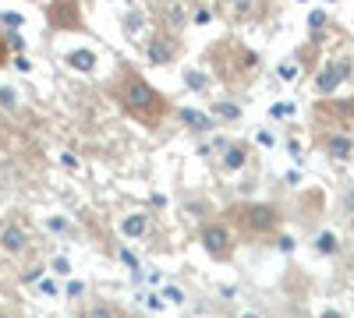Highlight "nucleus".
Masks as SVG:
<instances>
[{"label": "nucleus", "instance_id": "b1692460", "mask_svg": "<svg viewBox=\"0 0 354 318\" xmlns=\"http://www.w3.org/2000/svg\"><path fill=\"white\" fill-rule=\"evenodd\" d=\"M61 163H64V166H71V170H75V166H78V159H75V156H71V152H64V156H61Z\"/></svg>", "mask_w": 354, "mask_h": 318}, {"label": "nucleus", "instance_id": "a211bd4d", "mask_svg": "<svg viewBox=\"0 0 354 318\" xmlns=\"http://www.w3.org/2000/svg\"><path fill=\"white\" fill-rule=\"evenodd\" d=\"M280 78H283V81H294V78H298V74H294V64H283V68H280Z\"/></svg>", "mask_w": 354, "mask_h": 318}, {"label": "nucleus", "instance_id": "a878e982", "mask_svg": "<svg viewBox=\"0 0 354 318\" xmlns=\"http://www.w3.org/2000/svg\"><path fill=\"white\" fill-rule=\"evenodd\" d=\"M344 201H347V209H351V212H354V188H351V191H347V198H344Z\"/></svg>", "mask_w": 354, "mask_h": 318}, {"label": "nucleus", "instance_id": "ddd939ff", "mask_svg": "<svg viewBox=\"0 0 354 318\" xmlns=\"http://www.w3.org/2000/svg\"><path fill=\"white\" fill-rule=\"evenodd\" d=\"M181 121L185 124H192L195 131H209L213 124H209V117H202V113H195V110H181Z\"/></svg>", "mask_w": 354, "mask_h": 318}, {"label": "nucleus", "instance_id": "4be33fe9", "mask_svg": "<svg viewBox=\"0 0 354 318\" xmlns=\"http://www.w3.org/2000/svg\"><path fill=\"white\" fill-rule=\"evenodd\" d=\"M121 258H124V262H128V266H131V269H138V258H135V255H131V251H121Z\"/></svg>", "mask_w": 354, "mask_h": 318}, {"label": "nucleus", "instance_id": "9d476101", "mask_svg": "<svg viewBox=\"0 0 354 318\" xmlns=\"http://www.w3.org/2000/svg\"><path fill=\"white\" fill-rule=\"evenodd\" d=\"M121 234H124V237H145V234H149V216H145V212L124 216V219H121Z\"/></svg>", "mask_w": 354, "mask_h": 318}, {"label": "nucleus", "instance_id": "0eeeda50", "mask_svg": "<svg viewBox=\"0 0 354 318\" xmlns=\"http://www.w3.org/2000/svg\"><path fill=\"white\" fill-rule=\"evenodd\" d=\"M347 71H351V64L347 61H337V64H326V68H322L319 71V78H315V89L322 92V96H330L333 89H337V85L347 78Z\"/></svg>", "mask_w": 354, "mask_h": 318}, {"label": "nucleus", "instance_id": "2eb2a0df", "mask_svg": "<svg viewBox=\"0 0 354 318\" xmlns=\"http://www.w3.org/2000/svg\"><path fill=\"white\" fill-rule=\"evenodd\" d=\"M68 64H71V68H82V71H93V68H96V57H93V53H71Z\"/></svg>", "mask_w": 354, "mask_h": 318}, {"label": "nucleus", "instance_id": "412c9836", "mask_svg": "<svg viewBox=\"0 0 354 318\" xmlns=\"http://www.w3.org/2000/svg\"><path fill=\"white\" fill-rule=\"evenodd\" d=\"M0 99H4V106H15L18 103V96H11L8 89H0Z\"/></svg>", "mask_w": 354, "mask_h": 318}, {"label": "nucleus", "instance_id": "f3484780", "mask_svg": "<svg viewBox=\"0 0 354 318\" xmlns=\"http://www.w3.org/2000/svg\"><path fill=\"white\" fill-rule=\"evenodd\" d=\"M88 318H113V311H110L106 304H96L93 311H88Z\"/></svg>", "mask_w": 354, "mask_h": 318}, {"label": "nucleus", "instance_id": "f8f14e48", "mask_svg": "<svg viewBox=\"0 0 354 318\" xmlns=\"http://www.w3.org/2000/svg\"><path fill=\"white\" fill-rule=\"evenodd\" d=\"M248 163V149L245 146H230L227 156H223V170H241Z\"/></svg>", "mask_w": 354, "mask_h": 318}, {"label": "nucleus", "instance_id": "f03ea898", "mask_svg": "<svg viewBox=\"0 0 354 318\" xmlns=\"http://www.w3.org/2000/svg\"><path fill=\"white\" fill-rule=\"evenodd\" d=\"M227 53H230V61H223L220 53L209 50V61H213V68H216V78L227 81V85H238V74H245V78L252 81V74L241 71V61H259V57H255L252 50H245L241 43H227Z\"/></svg>", "mask_w": 354, "mask_h": 318}, {"label": "nucleus", "instance_id": "f257e3e1", "mask_svg": "<svg viewBox=\"0 0 354 318\" xmlns=\"http://www.w3.org/2000/svg\"><path fill=\"white\" fill-rule=\"evenodd\" d=\"M110 96H113L117 106L128 113V117H135V121L145 124V128L163 124V117L170 113L167 96L156 92L135 68H121V71H117V78L110 81Z\"/></svg>", "mask_w": 354, "mask_h": 318}, {"label": "nucleus", "instance_id": "20e7f679", "mask_svg": "<svg viewBox=\"0 0 354 318\" xmlns=\"http://www.w3.org/2000/svg\"><path fill=\"white\" fill-rule=\"evenodd\" d=\"M202 248L213 262H227V258L234 255V234L223 223H205L202 226Z\"/></svg>", "mask_w": 354, "mask_h": 318}, {"label": "nucleus", "instance_id": "4468645a", "mask_svg": "<svg viewBox=\"0 0 354 318\" xmlns=\"http://www.w3.org/2000/svg\"><path fill=\"white\" fill-rule=\"evenodd\" d=\"M315 251H319V255H337L340 244H337L333 234H319V237H315Z\"/></svg>", "mask_w": 354, "mask_h": 318}, {"label": "nucleus", "instance_id": "39448f33", "mask_svg": "<svg viewBox=\"0 0 354 318\" xmlns=\"http://www.w3.org/2000/svg\"><path fill=\"white\" fill-rule=\"evenodd\" d=\"M46 18L53 28H61V32H82V8L78 0H50L46 4Z\"/></svg>", "mask_w": 354, "mask_h": 318}, {"label": "nucleus", "instance_id": "7ed1b4c3", "mask_svg": "<svg viewBox=\"0 0 354 318\" xmlns=\"http://www.w3.org/2000/svg\"><path fill=\"white\" fill-rule=\"evenodd\" d=\"M234 216H238L241 226L248 230V234H255V237H270L273 230H277V223H280L277 209H273V206H266V201H252V206L238 209Z\"/></svg>", "mask_w": 354, "mask_h": 318}, {"label": "nucleus", "instance_id": "5701e85b", "mask_svg": "<svg viewBox=\"0 0 354 318\" xmlns=\"http://www.w3.org/2000/svg\"><path fill=\"white\" fill-rule=\"evenodd\" d=\"M82 290H85V286H82V283H68V294H71V297H78Z\"/></svg>", "mask_w": 354, "mask_h": 318}, {"label": "nucleus", "instance_id": "6ab92c4d", "mask_svg": "<svg viewBox=\"0 0 354 318\" xmlns=\"http://www.w3.org/2000/svg\"><path fill=\"white\" fill-rule=\"evenodd\" d=\"M53 269H57V272H71V266H68V258H53Z\"/></svg>", "mask_w": 354, "mask_h": 318}, {"label": "nucleus", "instance_id": "393cba45", "mask_svg": "<svg viewBox=\"0 0 354 318\" xmlns=\"http://www.w3.org/2000/svg\"><path fill=\"white\" fill-rule=\"evenodd\" d=\"M319 318H344V315H340V311H333V308H326V311H322Z\"/></svg>", "mask_w": 354, "mask_h": 318}, {"label": "nucleus", "instance_id": "6e6552de", "mask_svg": "<svg viewBox=\"0 0 354 318\" xmlns=\"http://www.w3.org/2000/svg\"><path fill=\"white\" fill-rule=\"evenodd\" d=\"M174 53H177V43H174L170 36H156V39L149 43V61H153V64H170Z\"/></svg>", "mask_w": 354, "mask_h": 318}, {"label": "nucleus", "instance_id": "1a4fd4ad", "mask_svg": "<svg viewBox=\"0 0 354 318\" xmlns=\"http://www.w3.org/2000/svg\"><path fill=\"white\" fill-rule=\"evenodd\" d=\"M25 244H28V237H25V230H21V226H4V234H0V248H4L8 255L25 251Z\"/></svg>", "mask_w": 354, "mask_h": 318}, {"label": "nucleus", "instance_id": "aec40b11", "mask_svg": "<svg viewBox=\"0 0 354 318\" xmlns=\"http://www.w3.org/2000/svg\"><path fill=\"white\" fill-rule=\"evenodd\" d=\"M188 85H192V89H202V85H205V81L198 78V71H192V74H188Z\"/></svg>", "mask_w": 354, "mask_h": 318}, {"label": "nucleus", "instance_id": "423d86ee", "mask_svg": "<svg viewBox=\"0 0 354 318\" xmlns=\"http://www.w3.org/2000/svg\"><path fill=\"white\" fill-rule=\"evenodd\" d=\"M270 0H220V14L227 21H259Z\"/></svg>", "mask_w": 354, "mask_h": 318}, {"label": "nucleus", "instance_id": "9b49d317", "mask_svg": "<svg viewBox=\"0 0 354 318\" xmlns=\"http://www.w3.org/2000/svg\"><path fill=\"white\" fill-rule=\"evenodd\" d=\"M326 152H330L333 159H351V156H354V141H351L347 135H330V138H326Z\"/></svg>", "mask_w": 354, "mask_h": 318}, {"label": "nucleus", "instance_id": "dca6fc26", "mask_svg": "<svg viewBox=\"0 0 354 318\" xmlns=\"http://www.w3.org/2000/svg\"><path fill=\"white\" fill-rule=\"evenodd\" d=\"M163 297H167L170 304H181V301H185V294L177 290V286H167V290H163Z\"/></svg>", "mask_w": 354, "mask_h": 318}, {"label": "nucleus", "instance_id": "bb28decb", "mask_svg": "<svg viewBox=\"0 0 354 318\" xmlns=\"http://www.w3.org/2000/svg\"><path fill=\"white\" fill-rule=\"evenodd\" d=\"M238 318H262L259 311H245V315H238Z\"/></svg>", "mask_w": 354, "mask_h": 318}]
</instances>
